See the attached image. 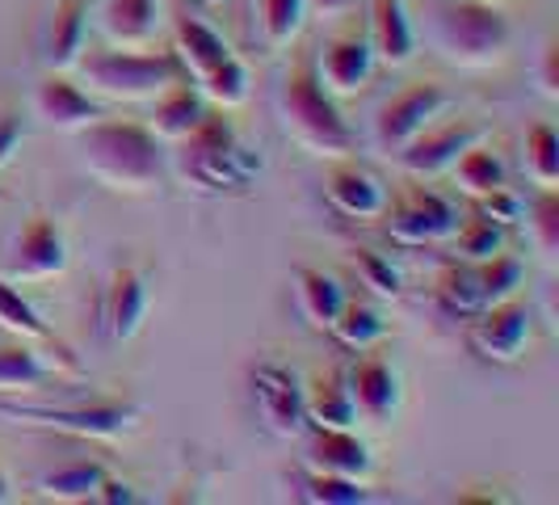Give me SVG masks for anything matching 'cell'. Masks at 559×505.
Returning <instances> with one entry per match:
<instances>
[{
	"instance_id": "obj_9",
	"label": "cell",
	"mask_w": 559,
	"mask_h": 505,
	"mask_svg": "<svg viewBox=\"0 0 559 505\" xmlns=\"http://www.w3.org/2000/svg\"><path fill=\"white\" fill-rule=\"evenodd\" d=\"M252 404L257 418L265 421L270 434L278 438H295L308 430V413H304V384L290 366L282 363H257L252 366Z\"/></svg>"
},
{
	"instance_id": "obj_39",
	"label": "cell",
	"mask_w": 559,
	"mask_h": 505,
	"mask_svg": "<svg viewBox=\"0 0 559 505\" xmlns=\"http://www.w3.org/2000/svg\"><path fill=\"white\" fill-rule=\"evenodd\" d=\"M354 270H358L362 286H370L379 300H400V291H404V279H400V270H395V266L388 261V257H383V252L354 249Z\"/></svg>"
},
{
	"instance_id": "obj_25",
	"label": "cell",
	"mask_w": 559,
	"mask_h": 505,
	"mask_svg": "<svg viewBox=\"0 0 559 505\" xmlns=\"http://www.w3.org/2000/svg\"><path fill=\"white\" fill-rule=\"evenodd\" d=\"M304 413H308L311 430H354L358 425V409L349 400L345 375H320L304 392Z\"/></svg>"
},
{
	"instance_id": "obj_46",
	"label": "cell",
	"mask_w": 559,
	"mask_h": 505,
	"mask_svg": "<svg viewBox=\"0 0 559 505\" xmlns=\"http://www.w3.org/2000/svg\"><path fill=\"white\" fill-rule=\"evenodd\" d=\"M202 4H219V0H202Z\"/></svg>"
},
{
	"instance_id": "obj_12",
	"label": "cell",
	"mask_w": 559,
	"mask_h": 505,
	"mask_svg": "<svg viewBox=\"0 0 559 505\" xmlns=\"http://www.w3.org/2000/svg\"><path fill=\"white\" fill-rule=\"evenodd\" d=\"M29 114L56 131H81L106 114V102L93 97L81 84H72L63 72H47L29 93Z\"/></svg>"
},
{
	"instance_id": "obj_3",
	"label": "cell",
	"mask_w": 559,
	"mask_h": 505,
	"mask_svg": "<svg viewBox=\"0 0 559 505\" xmlns=\"http://www.w3.org/2000/svg\"><path fill=\"white\" fill-rule=\"evenodd\" d=\"M282 131L311 156H345L354 152V131L336 110L333 93L316 77V59L295 63L278 84Z\"/></svg>"
},
{
	"instance_id": "obj_13",
	"label": "cell",
	"mask_w": 559,
	"mask_h": 505,
	"mask_svg": "<svg viewBox=\"0 0 559 505\" xmlns=\"http://www.w3.org/2000/svg\"><path fill=\"white\" fill-rule=\"evenodd\" d=\"M476 140H484V127L479 122H447V127H425L417 140L404 143L395 152V165L404 168L408 177H438L447 173L463 148H472Z\"/></svg>"
},
{
	"instance_id": "obj_24",
	"label": "cell",
	"mask_w": 559,
	"mask_h": 505,
	"mask_svg": "<svg viewBox=\"0 0 559 505\" xmlns=\"http://www.w3.org/2000/svg\"><path fill=\"white\" fill-rule=\"evenodd\" d=\"M295 295H299V312L308 316L311 329H333V320L345 308V286L316 266L295 270Z\"/></svg>"
},
{
	"instance_id": "obj_32",
	"label": "cell",
	"mask_w": 559,
	"mask_h": 505,
	"mask_svg": "<svg viewBox=\"0 0 559 505\" xmlns=\"http://www.w3.org/2000/svg\"><path fill=\"white\" fill-rule=\"evenodd\" d=\"M438 304H442L450 316H476V312L484 308L476 261H467V266H450V270L438 274Z\"/></svg>"
},
{
	"instance_id": "obj_37",
	"label": "cell",
	"mask_w": 559,
	"mask_h": 505,
	"mask_svg": "<svg viewBox=\"0 0 559 505\" xmlns=\"http://www.w3.org/2000/svg\"><path fill=\"white\" fill-rule=\"evenodd\" d=\"M299 497L311 505H366L370 502L362 480L329 477V472H308V477L299 480Z\"/></svg>"
},
{
	"instance_id": "obj_22",
	"label": "cell",
	"mask_w": 559,
	"mask_h": 505,
	"mask_svg": "<svg viewBox=\"0 0 559 505\" xmlns=\"http://www.w3.org/2000/svg\"><path fill=\"white\" fill-rule=\"evenodd\" d=\"M102 30L118 47H147L160 30V0H106Z\"/></svg>"
},
{
	"instance_id": "obj_21",
	"label": "cell",
	"mask_w": 559,
	"mask_h": 505,
	"mask_svg": "<svg viewBox=\"0 0 559 505\" xmlns=\"http://www.w3.org/2000/svg\"><path fill=\"white\" fill-rule=\"evenodd\" d=\"M152 102H156V110H152V122H147V127H152L156 140H168V143H177L186 131H194L198 118L206 114V97H202L190 81H173L165 93H156Z\"/></svg>"
},
{
	"instance_id": "obj_40",
	"label": "cell",
	"mask_w": 559,
	"mask_h": 505,
	"mask_svg": "<svg viewBox=\"0 0 559 505\" xmlns=\"http://www.w3.org/2000/svg\"><path fill=\"white\" fill-rule=\"evenodd\" d=\"M479 211H484L488 220H497L501 227L522 224V220H526V207H522V198L513 195L509 186H501V190H492V195L479 198Z\"/></svg>"
},
{
	"instance_id": "obj_2",
	"label": "cell",
	"mask_w": 559,
	"mask_h": 505,
	"mask_svg": "<svg viewBox=\"0 0 559 505\" xmlns=\"http://www.w3.org/2000/svg\"><path fill=\"white\" fill-rule=\"evenodd\" d=\"M265 168L261 152H252L236 140V127L224 114H202L194 131L177 140V173L202 195H227L245 190L252 177Z\"/></svg>"
},
{
	"instance_id": "obj_6",
	"label": "cell",
	"mask_w": 559,
	"mask_h": 505,
	"mask_svg": "<svg viewBox=\"0 0 559 505\" xmlns=\"http://www.w3.org/2000/svg\"><path fill=\"white\" fill-rule=\"evenodd\" d=\"M0 418L13 425H38V430H56L68 438H93V443H114L122 434H131L140 425V409L122 404V400H84V404H17V400H0Z\"/></svg>"
},
{
	"instance_id": "obj_7",
	"label": "cell",
	"mask_w": 559,
	"mask_h": 505,
	"mask_svg": "<svg viewBox=\"0 0 559 505\" xmlns=\"http://www.w3.org/2000/svg\"><path fill=\"white\" fill-rule=\"evenodd\" d=\"M450 106H454L450 89H442V84H433V81L413 84V89L395 93L392 102L379 106L374 122H370L374 148H379L383 156H395L404 143L417 140L425 127H433V118H442Z\"/></svg>"
},
{
	"instance_id": "obj_14",
	"label": "cell",
	"mask_w": 559,
	"mask_h": 505,
	"mask_svg": "<svg viewBox=\"0 0 559 505\" xmlns=\"http://www.w3.org/2000/svg\"><path fill=\"white\" fill-rule=\"evenodd\" d=\"M345 388H349V400L358 409V421H370V425H383L400 413V375H395L392 363L383 359H358V363L345 371Z\"/></svg>"
},
{
	"instance_id": "obj_5",
	"label": "cell",
	"mask_w": 559,
	"mask_h": 505,
	"mask_svg": "<svg viewBox=\"0 0 559 505\" xmlns=\"http://www.w3.org/2000/svg\"><path fill=\"white\" fill-rule=\"evenodd\" d=\"M76 72L88 84V93L102 102H152L156 93H165L168 84L186 77L173 51H140V47L88 51L76 59Z\"/></svg>"
},
{
	"instance_id": "obj_10",
	"label": "cell",
	"mask_w": 559,
	"mask_h": 505,
	"mask_svg": "<svg viewBox=\"0 0 559 505\" xmlns=\"http://www.w3.org/2000/svg\"><path fill=\"white\" fill-rule=\"evenodd\" d=\"M68 270V236L51 215H29L9 249V282H43Z\"/></svg>"
},
{
	"instance_id": "obj_11",
	"label": "cell",
	"mask_w": 559,
	"mask_h": 505,
	"mask_svg": "<svg viewBox=\"0 0 559 505\" xmlns=\"http://www.w3.org/2000/svg\"><path fill=\"white\" fill-rule=\"evenodd\" d=\"M459 220L463 215H459V207L447 195H438V190H413L392 211L388 236H392L395 245H404V249H420V245L450 240Z\"/></svg>"
},
{
	"instance_id": "obj_30",
	"label": "cell",
	"mask_w": 559,
	"mask_h": 505,
	"mask_svg": "<svg viewBox=\"0 0 559 505\" xmlns=\"http://www.w3.org/2000/svg\"><path fill=\"white\" fill-rule=\"evenodd\" d=\"M257 4V26L270 51H282L299 38L304 17H308V0H252Z\"/></svg>"
},
{
	"instance_id": "obj_45",
	"label": "cell",
	"mask_w": 559,
	"mask_h": 505,
	"mask_svg": "<svg viewBox=\"0 0 559 505\" xmlns=\"http://www.w3.org/2000/svg\"><path fill=\"white\" fill-rule=\"evenodd\" d=\"M13 502V480H9V472L0 468V505H9Z\"/></svg>"
},
{
	"instance_id": "obj_8",
	"label": "cell",
	"mask_w": 559,
	"mask_h": 505,
	"mask_svg": "<svg viewBox=\"0 0 559 505\" xmlns=\"http://www.w3.org/2000/svg\"><path fill=\"white\" fill-rule=\"evenodd\" d=\"M531 325H534V308L522 304L518 295H509L501 304H488L472 316V329H467V341L479 359L488 363H518L526 341H531Z\"/></svg>"
},
{
	"instance_id": "obj_27",
	"label": "cell",
	"mask_w": 559,
	"mask_h": 505,
	"mask_svg": "<svg viewBox=\"0 0 559 505\" xmlns=\"http://www.w3.org/2000/svg\"><path fill=\"white\" fill-rule=\"evenodd\" d=\"M110 477L102 463H93V459H76V463H68V468H56V472H47V477L34 480V489L47 497V502H63V505H81V502H97V489H102V480Z\"/></svg>"
},
{
	"instance_id": "obj_17",
	"label": "cell",
	"mask_w": 559,
	"mask_h": 505,
	"mask_svg": "<svg viewBox=\"0 0 559 505\" xmlns=\"http://www.w3.org/2000/svg\"><path fill=\"white\" fill-rule=\"evenodd\" d=\"M88 38V0H56L47 26H43V63L51 72L76 68Z\"/></svg>"
},
{
	"instance_id": "obj_33",
	"label": "cell",
	"mask_w": 559,
	"mask_h": 505,
	"mask_svg": "<svg viewBox=\"0 0 559 505\" xmlns=\"http://www.w3.org/2000/svg\"><path fill=\"white\" fill-rule=\"evenodd\" d=\"M522 165L538 190H559V136L556 127L538 122L526 136V152H522Z\"/></svg>"
},
{
	"instance_id": "obj_34",
	"label": "cell",
	"mask_w": 559,
	"mask_h": 505,
	"mask_svg": "<svg viewBox=\"0 0 559 505\" xmlns=\"http://www.w3.org/2000/svg\"><path fill=\"white\" fill-rule=\"evenodd\" d=\"M479 270V291H484V308L501 304L509 295H518V286L526 282V266L513 252H492L488 261H476Z\"/></svg>"
},
{
	"instance_id": "obj_19",
	"label": "cell",
	"mask_w": 559,
	"mask_h": 505,
	"mask_svg": "<svg viewBox=\"0 0 559 505\" xmlns=\"http://www.w3.org/2000/svg\"><path fill=\"white\" fill-rule=\"evenodd\" d=\"M311 472H329V477L366 480L374 472V455L354 430H316L308 443Z\"/></svg>"
},
{
	"instance_id": "obj_1",
	"label": "cell",
	"mask_w": 559,
	"mask_h": 505,
	"mask_svg": "<svg viewBox=\"0 0 559 505\" xmlns=\"http://www.w3.org/2000/svg\"><path fill=\"white\" fill-rule=\"evenodd\" d=\"M76 143H81V168L88 177H97L106 190L147 195L160 186L165 156H160V140L152 136V127L102 114L97 122L76 131Z\"/></svg>"
},
{
	"instance_id": "obj_35",
	"label": "cell",
	"mask_w": 559,
	"mask_h": 505,
	"mask_svg": "<svg viewBox=\"0 0 559 505\" xmlns=\"http://www.w3.org/2000/svg\"><path fill=\"white\" fill-rule=\"evenodd\" d=\"M329 333H333L341 345H349V350H370L379 337L388 333V325H383V316L370 308V304H349V300H345V308H341V316L333 320Z\"/></svg>"
},
{
	"instance_id": "obj_4",
	"label": "cell",
	"mask_w": 559,
	"mask_h": 505,
	"mask_svg": "<svg viewBox=\"0 0 559 505\" xmlns=\"http://www.w3.org/2000/svg\"><path fill=\"white\" fill-rule=\"evenodd\" d=\"M509 17L484 0H433L429 38L454 68H492L509 51Z\"/></svg>"
},
{
	"instance_id": "obj_41",
	"label": "cell",
	"mask_w": 559,
	"mask_h": 505,
	"mask_svg": "<svg viewBox=\"0 0 559 505\" xmlns=\"http://www.w3.org/2000/svg\"><path fill=\"white\" fill-rule=\"evenodd\" d=\"M26 140V118L22 114H0V168L13 161V152H17V143Z\"/></svg>"
},
{
	"instance_id": "obj_43",
	"label": "cell",
	"mask_w": 559,
	"mask_h": 505,
	"mask_svg": "<svg viewBox=\"0 0 559 505\" xmlns=\"http://www.w3.org/2000/svg\"><path fill=\"white\" fill-rule=\"evenodd\" d=\"M97 502H106V505H131V502H135V493H131V484H122V480L106 477V480H102V489H97Z\"/></svg>"
},
{
	"instance_id": "obj_42",
	"label": "cell",
	"mask_w": 559,
	"mask_h": 505,
	"mask_svg": "<svg viewBox=\"0 0 559 505\" xmlns=\"http://www.w3.org/2000/svg\"><path fill=\"white\" fill-rule=\"evenodd\" d=\"M538 93H543L547 102L559 97V47L556 43H547V47H543V59H538Z\"/></svg>"
},
{
	"instance_id": "obj_18",
	"label": "cell",
	"mask_w": 559,
	"mask_h": 505,
	"mask_svg": "<svg viewBox=\"0 0 559 505\" xmlns=\"http://www.w3.org/2000/svg\"><path fill=\"white\" fill-rule=\"evenodd\" d=\"M147 304H152V291H147V274L143 270H114L110 291H106V337L114 345L131 341V337L143 329V316H147Z\"/></svg>"
},
{
	"instance_id": "obj_16",
	"label": "cell",
	"mask_w": 559,
	"mask_h": 505,
	"mask_svg": "<svg viewBox=\"0 0 559 505\" xmlns=\"http://www.w3.org/2000/svg\"><path fill=\"white\" fill-rule=\"evenodd\" d=\"M370 47H374V63L383 68H404L417 56V30L408 17L404 0H370Z\"/></svg>"
},
{
	"instance_id": "obj_15",
	"label": "cell",
	"mask_w": 559,
	"mask_h": 505,
	"mask_svg": "<svg viewBox=\"0 0 559 505\" xmlns=\"http://www.w3.org/2000/svg\"><path fill=\"white\" fill-rule=\"evenodd\" d=\"M316 77L324 81V89L333 97L358 93L374 77V47L366 34H336L324 43V51L316 59Z\"/></svg>"
},
{
	"instance_id": "obj_26",
	"label": "cell",
	"mask_w": 559,
	"mask_h": 505,
	"mask_svg": "<svg viewBox=\"0 0 559 505\" xmlns=\"http://www.w3.org/2000/svg\"><path fill=\"white\" fill-rule=\"evenodd\" d=\"M454 173V186H459V195L467 198H484L492 195V190H501L504 186V161L497 148H488L484 140H476L472 148H463L459 152V161L450 165Z\"/></svg>"
},
{
	"instance_id": "obj_20",
	"label": "cell",
	"mask_w": 559,
	"mask_h": 505,
	"mask_svg": "<svg viewBox=\"0 0 559 505\" xmlns=\"http://www.w3.org/2000/svg\"><path fill=\"white\" fill-rule=\"evenodd\" d=\"M324 195L349 220H379L388 211V195H383L379 177H370L358 165H336L324 181Z\"/></svg>"
},
{
	"instance_id": "obj_23",
	"label": "cell",
	"mask_w": 559,
	"mask_h": 505,
	"mask_svg": "<svg viewBox=\"0 0 559 505\" xmlns=\"http://www.w3.org/2000/svg\"><path fill=\"white\" fill-rule=\"evenodd\" d=\"M173 56L177 63L186 68V77H202L206 68H215L219 59L231 56V47L224 43V34L219 30H211L206 22H198V17H177V26H173Z\"/></svg>"
},
{
	"instance_id": "obj_29",
	"label": "cell",
	"mask_w": 559,
	"mask_h": 505,
	"mask_svg": "<svg viewBox=\"0 0 559 505\" xmlns=\"http://www.w3.org/2000/svg\"><path fill=\"white\" fill-rule=\"evenodd\" d=\"M198 93H202L211 106H219V110H236V106L249 102V68L236 56L219 59L215 68H206V72L198 77Z\"/></svg>"
},
{
	"instance_id": "obj_36",
	"label": "cell",
	"mask_w": 559,
	"mask_h": 505,
	"mask_svg": "<svg viewBox=\"0 0 559 505\" xmlns=\"http://www.w3.org/2000/svg\"><path fill=\"white\" fill-rule=\"evenodd\" d=\"M504 245V227L497 220H488L484 211L472 215V220H459L454 227V252L463 261H488L492 252H501Z\"/></svg>"
},
{
	"instance_id": "obj_38",
	"label": "cell",
	"mask_w": 559,
	"mask_h": 505,
	"mask_svg": "<svg viewBox=\"0 0 559 505\" xmlns=\"http://www.w3.org/2000/svg\"><path fill=\"white\" fill-rule=\"evenodd\" d=\"M526 224H531V240L547 261H556L559 252V195L543 190L534 198V207H526Z\"/></svg>"
},
{
	"instance_id": "obj_44",
	"label": "cell",
	"mask_w": 559,
	"mask_h": 505,
	"mask_svg": "<svg viewBox=\"0 0 559 505\" xmlns=\"http://www.w3.org/2000/svg\"><path fill=\"white\" fill-rule=\"evenodd\" d=\"M349 4H354V0H316V9H320V13H345Z\"/></svg>"
},
{
	"instance_id": "obj_31",
	"label": "cell",
	"mask_w": 559,
	"mask_h": 505,
	"mask_svg": "<svg viewBox=\"0 0 559 505\" xmlns=\"http://www.w3.org/2000/svg\"><path fill=\"white\" fill-rule=\"evenodd\" d=\"M0 329H9V333L29 337V341H43V345H56V350H63V345H59V337L47 329V320L29 308L26 300H22V291H17L9 279H0Z\"/></svg>"
},
{
	"instance_id": "obj_28",
	"label": "cell",
	"mask_w": 559,
	"mask_h": 505,
	"mask_svg": "<svg viewBox=\"0 0 559 505\" xmlns=\"http://www.w3.org/2000/svg\"><path fill=\"white\" fill-rule=\"evenodd\" d=\"M59 366L47 363L38 350L29 345H9L0 350V392L17 396V392H38L47 379H56Z\"/></svg>"
}]
</instances>
